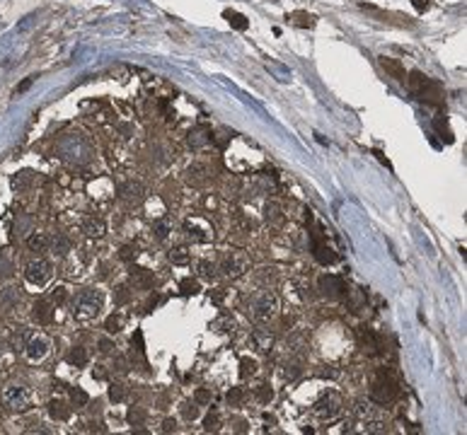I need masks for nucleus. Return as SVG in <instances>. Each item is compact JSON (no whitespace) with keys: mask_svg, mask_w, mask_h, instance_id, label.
<instances>
[{"mask_svg":"<svg viewBox=\"0 0 467 435\" xmlns=\"http://www.w3.org/2000/svg\"><path fill=\"white\" fill-rule=\"evenodd\" d=\"M407 83H409L412 92H414V95H417L421 102H426V104H441V102H443L441 85L436 83V80H431L429 75H424V72L414 70L409 78H407Z\"/></svg>","mask_w":467,"mask_h":435,"instance_id":"f257e3e1","label":"nucleus"},{"mask_svg":"<svg viewBox=\"0 0 467 435\" xmlns=\"http://www.w3.org/2000/svg\"><path fill=\"white\" fill-rule=\"evenodd\" d=\"M99 307H102V295L95 290H80L73 300V317L75 319H92L97 317Z\"/></svg>","mask_w":467,"mask_h":435,"instance_id":"f03ea898","label":"nucleus"},{"mask_svg":"<svg viewBox=\"0 0 467 435\" xmlns=\"http://www.w3.org/2000/svg\"><path fill=\"white\" fill-rule=\"evenodd\" d=\"M5 406L10 411H27L32 409V392L27 387L13 385L5 389Z\"/></svg>","mask_w":467,"mask_h":435,"instance_id":"7ed1b4c3","label":"nucleus"},{"mask_svg":"<svg viewBox=\"0 0 467 435\" xmlns=\"http://www.w3.org/2000/svg\"><path fill=\"white\" fill-rule=\"evenodd\" d=\"M370 394H373V399H375L378 404H390V401L397 399L399 389H397V382H392L390 377H380V380L375 382V387H373Z\"/></svg>","mask_w":467,"mask_h":435,"instance_id":"20e7f679","label":"nucleus"},{"mask_svg":"<svg viewBox=\"0 0 467 435\" xmlns=\"http://www.w3.org/2000/svg\"><path fill=\"white\" fill-rule=\"evenodd\" d=\"M25 278L29 280V283H32V285H44V283H46V280L51 278V266H49V261H44V259H37V261L27 264Z\"/></svg>","mask_w":467,"mask_h":435,"instance_id":"39448f33","label":"nucleus"},{"mask_svg":"<svg viewBox=\"0 0 467 435\" xmlns=\"http://www.w3.org/2000/svg\"><path fill=\"white\" fill-rule=\"evenodd\" d=\"M25 350H27V355H29V360H41L49 353V341L44 336H29Z\"/></svg>","mask_w":467,"mask_h":435,"instance_id":"423d86ee","label":"nucleus"},{"mask_svg":"<svg viewBox=\"0 0 467 435\" xmlns=\"http://www.w3.org/2000/svg\"><path fill=\"white\" fill-rule=\"evenodd\" d=\"M315 411H317V416H320V418H327V421H332L334 416L339 413V399L334 397V394H327V397L322 399V401H317Z\"/></svg>","mask_w":467,"mask_h":435,"instance_id":"0eeeda50","label":"nucleus"},{"mask_svg":"<svg viewBox=\"0 0 467 435\" xmlns=\"http://www.w3.org/2000/svg\"><path fill=\"white\" fill-rule=\"evenodd\" d=\"M380 65H382V70L387 72L390 78H394V80H399V83H405V80H407L405 65H402L399 60H394V58H387V56H382V58H380Z\"/></svg>","mask_w":467,"mask_h":435,"instance_id":"6e6552de","label":"nucleus"},{"mask_svg":"<svg viewBox=\"0 0 467 435\" xmlns=\"http://www.w3.org/2000/svg\"><path fill=\"white\" fill-rule=\"evenodd\" d=\"M245 268H247V261L242 259V256H237V254L225 256V261H223V271H225L228 276H240Z\"/></svg>","mask_w":467,"mask_h":435,"instance_id":"1a4fd4ad","label":"nucleus"},{"mask_svg":"<svg viewBox=\"0 0 467 435\" xmlns=\"http://www.w3.org/2000/svg\"><path fill=\"white\" fill-rule=\"evenodd\" d=\"M34 319H37L39 324H49L51 322V305L46 300H37L34 302Z\"/></svg>","mask_w":467,"mask_h":435,"instance_id":"9d476101","label":"nucleus"},{"mask_svg":"<svg viewBox=\"0 0 467 435\" xmlns=\"http://www.w3.org/2000/svg\"><path fill=\"white\" fill-rule=\"evenodd\" d=\"M274 307H276V298H274V295H266V298L257 305V317L259 319H269L271 314H274Z\"/></svg>","mask_w":467,"mask_h":435,"instance_id":"9b49d317","label":"nucleus"},{"mask_svg":"<svg viewBox=\"0 0 467 435\" xmlns=\"http://www.w3.org/2000/svg\"><path fill=\"white\" fill-rule=\"evenodd\" d=\"M288 20H291L295 27H315V17H312L310 12H303V10L291 12V15H288Z\"/></svg>","mask_w":467,"mask_h":435,"instance_id":"f8f14e48","label":"nucleus"},{"mask_svg":"<svg viewBox=\"0 0 467 435\" xmlns=\"http://www.w3.org/2000/svg\"><path fill=\"white\" fill-rule=\"evenodd\" d=\"M223 15H225V20H228V22L233 24L235 29H240V32L249 27V20H247L245 15H240V12H235V10H225Z\"/></svg>","mask_w":467,"mask_h":435,"instance_id":"ddd939ff","label":"nucleus"},{"mask_svg":"<svg viewBox=\"0 0 467 435\" xmlns=\"http://www.w3.org/2000/svg\"><path fill=\"white\" fill-rule=\"evenodd\" d=\"M49 413L53 416V418H58V421H65V418L71 416V411H68V406H65L63 401H51V404H49Z\"/></svg>","mask_w":467,"mask_h":435,"instance_id":"4468645a","label":"nucleus"},{"mask_svg":"<svg viewBox=\"0 0 467 435\" xmlns=\"http://www.w3.org/2000/svg\"><path fill=\"white\" fill-rule=\"evenodd\" d=\"M85 232H87V235H92V237H99V235L104 232L102 220H87V223H85Z\"/></svg>","mask_w":467,"mask_h":435,"instance_id":"2eb2a0df","label":"nucleus"},{"mask_svg":"<svg viewBox=\"0 0 467 435\" xmlns=\"http://www.w3.org/2000/svg\"><path fill=\"white\" fill-rule=\"evenodd\" d=\"M433 126H436V131L441 133V138H445L448 143H453V133H450V128H448V123H445V121L436 119V121H433Z\"/></svg>","mask_w":467,"mask_h":435,"instance_id":"dca6fc26","label":"nucleus"},{"mask_svg":"<svg viewBox=\"0 0 467 435\" xmlns=\"http://www.w3.org/2000/svg\"><path fill=\"white\" fill-rule=\"evenodd\" d=\"M44 247H46V237H44V235H32V237H29V249L41 252Z\"/></svg>","mask_w":467,"mask_h":435,"instance_id":"f3484780","label":"nucleus"},{"mask_svg":"<svg viewBox=\"0 0 467 435\" xmlns=\"http://www.w3.org/2000/svg\"><path fill=\"white\" fill-rule=\"evenodd\" d=\"M68 360L75 362V365H85V360H87L85 350H83V348H73V350H71V355H68Z\"/></svg>","mask_w":467,"mask_h":435,"instance_id":"a211bd4d","label":"nucleus"},{"mask_svg":"<svg viewBox=\"0 0 467 435\" xmlns=\"http://www.w3.org/2000/svg\"><path fill=\"white\" fill-rule=\"evenodd\" d=\"M71 397H73L75 406H85V404H87V394L83 392V389H78V387H73V389H71Z\"/></svg>","mask_w":467,"mask_h":435,"instance_id":"6ab92c4d","label":"nucleus"},{"mask_svg":"<svg viewBox=\"0 0 467 435\" xmlns=\"http://www.w3.org/2000/svg\"><path fill=\"white\" fill-rule=\"evenodd\" d=\"M32 83H34V75H29V78H25L22 83L17 85V87H15V95L20 97V95H22V92H27V90L32 87Z\"/></svg>","mask_w":467,"mask_h":435,"instance_id":"aec40b11","label":"nucleus"},{"mask_svg":"<svg viewBox=\"0 0 467 435\" xmlns=\"http://www.w3.org/2000/svg\"><path fill=\"white\" fill-rule=\"evenodd\" d=\"M109 397L114 399V401H121V399H123V387L121 385H111Z\"/></svg>","mask_w":467,"mask_h":435,"instance_id":"412c9836","label":"nucleus"},{"mask_svg":"<svg viewBox=\"0 0 467 435\" xmlns=\"http://www.w3.org/2000/svg\"><path fill=\"white\" fill-rule=\"evenodd\" d=\"M143 418H146V413H143L141 409H131V411H128V421H131V423H141Z\"/></svg>","mask_w":467,"mask_h":435,"instance_id":"4be33fe9","label":"nucleus"},{"mask_svg":"<svg viewBox=\"0 0 467 435\" xmlns=\"http://www.w3.org/2000/svg\"><path fill=\"white\" fill-rule=\"evenodd\" d=\"M51 300H53V302H63V300H65V288H63V285L53 288V293H51Z\"/></svg>","mask_w":467,"mask_h":435,"instance_id":"5701e85b","label":"nucleus"},{"mask_svg":"<svg viewBox=\"0 0 467 435\" xmlns=\"http://www.w3.org/2000/svg\"><path fill=\"white\" fill-rule=\"evenodd\" d=\"M53 247H56V252H58V254H65V249H68V242L63 240V237H53Z\"/></svg>","mask_w":467,"mask_h":435,"instance_id":"b1692460","label":"nucleus"},{"mask_svg":"<svg viewBox=\"0 0 467 435\" xmlns=\"http://www.w3.org/2000/svg\"><path fill=\"white\" fill-rule=\"evenodd\" d=\"M257 394H259V399H261V401H271V397H274V392H271V389H269L266 385L261 387V389H259Z\"/></svg>","mask_w":467,"mask_h":435,"instance_id":"393cba45","label":"nucleus"},{"mask_svg":"<svg viewBox=\"0 0 467 435\" xmlns=\"http://www.w3.org/2000/svg\"><path fill=\"white\" fill-rule=\"evenodd\" d=\"M107 331H109V334H116V331H119V319H116V317H109V322H107Z\"/></svg>","mask_w":467,"mask_h":435,"instance_id":"a878e982","label":"nucleus"},{"mask_svg":"<svg viewBox=\"0 0 467 435\" xmlns=\"http://www.w3.org/2000/svg\"><path fill=\"white\" fill-rule=\"evenodd\" d=\"M209 399H211V392H209V389H198V392H196V401H198V404H206Z\"/></svg>","mask_w":467,"mask_h":435,"instance_id":"bb28decb","label":"nucleus"},{"mask_svg":"<svg viewBox=\"0 0 467 435\" xmlns=\"http://www.w3.org/2000/svg\"><path fill=\"white\" fill-rule=\"evenodd\" d=\"M412 3H414V8H417L419 12H424L431 8V0H412Z\"/></svg>","mask_w":467,"mask_h":435,"instance_id":"cd10ccee","label":"nucleus"},{"mask_svg":"<svg viewBox=\"0 0 467 435\" xmlns=\"http://www.w3.org/2000/svg\"><path fill=\"white\" fill-rule=\"evenodd\" d=\"M182 288H184V293H196L198 285L194 280H182Z\"/></svg>","mask_w":467,"mask_h":435,"instance_id":"c85d7f7f","label":"nucleus"},{"mask_svg":"<svg viewBox=\"0 0 467 435\" xmlns=\"http://www.w3.org/2000/svg\"><path fill=\"white\" fill-rule=\"evenodd\" d=\"M247 373L249 375L254 373V360H247L245 358V360H242V375H247Z\"/></svg>","mask_w":467,"mask_h":435,"instance_id":"c756f323","label":"nucleus"},{"mask_svg":"<svg viewBox=\"0 0 467 435\" xmlns=\"http://www.w3.org/2000/svg\"><path fill=\"white\" fill-rule=\"evenodd\" d=\"M172 259L177 261V264H182V261H186V254H184V249H177V252L172 254Z\"/></svg>","mask_w":467,"mask_h":435,"instance_id":"7c9ffc66","label":"nucleus"},{"mask_svg":"<svg viewBox=\"0 0 467 435\" xmlns=\"http://www.w3.org/2000/svg\"><path fill=\"white\" fill-rule=\"evenodd\" d=\"M216 421H218V416L213 413V416H209L206 418V430H216Z\"/></svg>","mask_w":467,"mask_h":435,"instance_id":"2f4dec72","label":"nucleus"},{"mask_svg":"<svg viewBox=\"0 0 467 435\" xmlns=\"http://www.w3.org/2000/svg\"><path fill=\"white\" fill-rule=\"evenodd\" d=\"M109 348H111V343L107 341V338H102V341H99V350H102V353H107Z\"/></svg>","mask_w":467,"mask_h":435,"instance_id":"473e14b6","label":"nucleus"},{"mask_svg":"<svg viewBox=\"0 0 467 435\" xmlns=\"http://www.w3.org/2000/svg\"><path fill=\"white\" fill-rule=\"evenodd\" d=\"M240 397H242V392H240V389H233V392L228 394V399H230V401H237Z\"/></svg>","mask_w":467,"mask_h":435,"instance_id":"72a5a7b5","label":"nucleus"},{"mask_svg":"<svg viewBox=\"0 0 467 435\" xmlns=\"http://www.w3.org/2000/svg\"><path fill=\"white\" fill-rule=\"evenodd\" d=\"M184 416H186V418H196V409H194V406H191V409L186 406V409H184Z\"/></svg>","mask_w":467,"mask_h":435,"instance_id":"f704fd0d","label":"nucleus"},{"mask_svg":"<svg viewBox=\"0 0 467 435\" xmlns=\"http://www.w3.org/2000/svg\"><path fill=\"white\" fill-rule=\"evenodd\" d=\"M162 430H174V421H165V428Z\"/></svg>","mask_w":467,"mask_h":435,"instance_id":"c9c22d12","label":"nucleus"}]
</instances>
